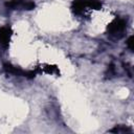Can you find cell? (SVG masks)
Segmentation results:
<instances>
[{"mask_svg": "<svg viewBox=\"0 0 134 134\" xmlns=\"http://www.w3.org/2000/svg\"><path fill=\"white\" fill-rule=\"evenodd\" d=\"M126 28H127V21L121 18H117L108 25L107 31L110 37L114 39H120L124 36Z\"/></svg>", "mask_w": 134, "mask_h": 134, "instance_id": "1", "label": "cell"}, {"mask_svg": "<svg viewBox=\"0 0 134 134\" xmlns=\"http://www.w3.org/2000/svg\"><path fill=\"white\" fill-rule=\"evenodd\" d=\"M4 5L8 10H31L36 7L34 0H9Z\"/></svg>", "mask_w": 134, "mask_h": 134, "instance_id": "2", "label": "cell"}, {"mask_svg": "<svg viewBox=\"0 0 134 134\" xmlns=\"http://www.w3.org/2000/svg\"><path fill=\"white\" fill-rule=\"evenodd\" d=\"M3 69L8 74L16 75V76H25V77H28V79H34L36 76V74L39 72L38 69H36V70H29V71H24L21 68L12 65L10 63H4L3 64Z\"/></svg>", "mask_w": 134, "mask_h": 134, "instance_id": "3", "label": "cell"}, {"mask_svg": "<svg viewBox=\"0 0 134 134\" xmlns=\"http://www.w3.org/2000/svg\"><path fill=\"white\" fill-rule=\"evenodd\" d=\"M12 34H13L12 28L8 25L0 28V54H1V52L5 51L7 49Z\"/></svg>", "mask_w": 134, "mask_h": 134, "instance_id": "4", "label": "cell"}, {"mask_svg": "<svg viewBox=\"0 0 134 134\" xmlns=\"http://www.w3.org/2000/svg\"><path fill=\"white\" fill-rule=\"evenodd\" d=\"M71 8H72V12L80 16L84 13V10L87 8V4H86V0H74L71 4Z\"/></svg>", "mask_w": 134, "mask_h": 134, "instance_id": "5", "label": "cell"}, {"mask_svg": "<svg viewBox=\"0 0 134 134\" xmlns=\"http://www.w3.org/2000/svg\"><path fill=\"white\" fill-rule=\"evenodd\" d=\"M41 71H44L48 74H58V75L60 74V71H59L58 67L53 66V65H46L41 69Z\"/></svg>", "mask_w": 134, "mask_h": 134, "instance_id": "6", "label": "cell"}, {"mask_svg": "<svg viewBox=\"0 0 134 134\" xmlns=\"http://www.w3.org/2000/svg\"><path fill=\"white\" fill-rule=\"evenodd\" d=\"M110 132H113V133H127V132H132L131 129L127 128L126 126H116L114 129L110 130Z\"/></svg>", "mask_w": 134, "mask_h": 134, "instance_id": "7", "label": "cell"}, {"mask_svg": "<svg viewBox=\"0 0 134 134\" xmlns=\"http://www.w3.org/2000/svg\"><path fill=\"white\" fill-rule=\"evenodd\" d=\"M115 73H116V70H115V66H114V64H110V65L108 66L106 75H107L108 77H112V76L115 75Z\"/></svg>", "mask_w": 134, "mask_h": 134, "instance_id": "8", "label": "cell"}, {"mask_svg": "<svg viewBox=\"0 0 134 134\" xmlns=\"http://www.w3.org/2000/svg\"><path fill=\"white\" fill-rule=\"evenodd\" d=\"M133 40H134V38H133V36H131L128 40H127V46H128V48L130 49V51H133V49H134V47H133Z\"/></svg>", "mask_w": 134, "mask_h": 134, "instance_id": "9", "label": "cell"}]
</instances>
